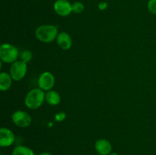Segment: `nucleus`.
<instances>
[{
    "label": "nucleus",
    "instance_id": "f257e3e1",
    "mask_svg": "<svg viewBox=\"0 0 156 155\" xmlns=\"http://www.w3.org/2000/svg\"><path fill=\"white\" fill-rule=\"evenodd\" d=\"M59 32L58 28L52 24H44L39 26L35 30V36L41 42L49 43L56 40Z\"/></svg>",
    "mask_w": 156,
    "mask_h": 155
},
{
    "label": "nucleus",
    "instance_id": "f03ea898",
    "mask_svg": "<svg viewBox=\"0 0 156 155\" xmlns=\"http://www.w3.org/2000/svg\"><path fill=\"white\" fill-rule=\"evenodd\" d=\"M45 101V93L41 88H34L28 91L24 98V104L28 109H37Z\"/></svg>",
    "mask_w": 156,
    "mask_h": 155
},
{
    "label": "nucleus",
    "instance_id": "7ed1b4c3",
    "mask_svg": "<svg viewBox=\"0 0 156 155\" xmlns=\"http://www.w3.org/2000/svg\"><path fill=\"white\" fill-rule=\"evenodd\" d=\"M20 53L15 46L11 43H3L0 46L1 62L12 64L18 60Z\"/></svg>",
    "mask_w": 156,
    "mask_h": 155
},
{
    "label": "nucleus",
    "instance_id": "20e7f679",
    "mask_svg": "<svg viewBox=\"0 0 156 155\" xmlns=\"http://www.w3.org/2000/svg\"><path fill=\"white\" fill-rule=\"evenodd\" d=\"M27 63L21 60H17L16 62L11 64L9 68V74L13 81H18L25 77L27 71Z\"/></svg>",
    "mask_w": 156,
    "mask_h": 155
},
{
    "label": "nucleus",
    "instance_id": "39448f33",
    "mask_svg": "<svg viewBox=\"0 0 156 155\" xmlns=\"http://www.w3.org/2000/svg\"><path fill=\"white\" fill-rule=\"evenodd\" d=\"M12 120L14 124L19 128H27L32 122V117L27 112L17 110L12 115Z\"/></svg>",
    "mask_w": 156,
    "mask_h": 155
},
{
    "label": "nucleus",
    "instance_id": "423d86ee",
    "mask_svg": "<svg viewBox=\"0 0 156 155\" xmlns=\"http://www.w3.org/2000/svg\"><path fill=\"white\" fill-rule=\"evenodd\" d=\"M55 77L51 72L44 71L38 78V86L39 88L47 92L53 89L55 85Z\"/></svg>",
    "mask_w": 156,
    "mask_h": 155
},
{
    "label": "nucleus",
    "instance_id": "0eeeda50",
    "mask_svg": "<svg viewBox=\"0 0 156 155\" xmlns=\"http://www.w3.org/2000/svg\"><path fill=\"white\" fill-rule=\"evenodd\" d=\"M53 9L58 15L67 17L73 12L72 4L68 0H56L53 4Z\"/></svg>",
    "mask_w": 156,
    "mask_h": 155
},
{
    "label": "nucleus",
    "instance_id": "6e6552de",
    "mask_svg": "<svg viewBox=\"0 0 156 155\" xmlns=\"http://www.w3.org/2000/svg\"><path fill=\"white\" fill-rule=\"evenodd\" d=\"M15 141V134L11 129L5 127L0 129V146L2 147H10Z\"/></svg>",
    "mask_w": 156,
    "mask_h": 155
},
{
    "label": "nucleus",
    "instance_id": "1a4fd4ad",
    "mask_svg": "<svg viewBox=\"0 0 156 155\" xmlns=\"http://www.w3.org/2000/svg\"><path fill=\"white\" fill-rule=\"evenodd\" d=\"M94 148L97 153L101 155H109L112 151V145L108 140L101 138L94 144Z\"/></svg>",
    "mask_w": 156,
    "mask_h": 155
},
{
    "label": "nucleus",
    "instance_id": "9d476101",
    "mask_svg": "<svg viewBox=\"0 0 156 155\" xmlns=\"http://www.w3.org/2000/svg\"><path fill=\"white\" fill-rule=\"evenodd\" d=\"M56 40L59 48L63 50H69L73 45V40L71 36L66 32L59 33Z\"/></svg>",
    "mask_w": 156,
    "mask_h": 155
},
{
    "label": "nucleus",
    "instance_id": "9b49d317",
    "mask_svg": "<svg viewBox=\"0 0 156 155\" xmlns=\"http://www.w3.org/2000/svg\"><path fill=\"white\" fill-rule=\"evenodd\" d=\"M45 101L50 106H57L61 102V96L57 91L50 90L45 94Z\"/></svg>",
    "mask_w": 156,
    "mask_h": 155
},
{
    "label": "nucleus",
    "instance_id": "f8f14e48",
    "mask_svg": "<svg viewBox=\"0 0 156 155\" xmlns=\"http://www.w3.org/2000/svg\"><path fill=\"white\" fill-rule=\"evenodd\" d=\"M12 78L11 77L10 74L7 72L0 73V90L1 91H7L10 89L12 85Z\"/></svg>",
    "mask_w": 156,
    "mask_h": 155
},
{
    "label": "nucleus",
    "instance_id": "ddd939ff",
    "mask_svg": "<svg viewBox=\"0 0 156 155\" xmlns=\"http://www.w3.org/2000/svg\"><path fill=\"white\" fill-rule=\"evenodd\" d=\"M12 155H35V153L32 149L27 146L18 145L13 149Z\"/></svg>",
    "mask_w": 156,
    "mask_h": 155
},
{
    "label": "nucleus",
    "instance_id": "4468645a",
    "mask_svg": "<svg viewBox=\"0 0 156 155\" xmlns=\"http://www.w3.org/2000/svg\"><path fill=\"white\" fill-rule=\"evenodd\" d=\"M32 53L30 50H23L20 53V60L23 61V62H26V63H28L30 60L32 59Z\"/></svg>",
    "mask_w": 156,
    "mask_h": 155
},
{
    "label": "nucleus",
    "instance_id": "2eb2a0df",
    "mask_svg": "<svg viewBox=\"0 0 156 155\" xmlns=\"http://www.w3.org/2000/svg\"><path fill=\"white\" fill-rule=\"evenodd\" d=\"M72 8H73V12L76 14H80L85 9V5L81 2H75L72 4Z\"/></svg>",
    "mask_w": 156,
    "mask_h": 155
},
{
    "label": "nucleus",
    "instance_id": "dca6fc26",
    "mask_svg": "<svg viewBox=\"0 0 156 155\" xmlns=\"http://www.w3.org/2000/svg\"><path fill=\"white\" fill-rule=\"evenodd\" d=\"M148 9L153 15H156V0H149L147 4Z\"/></svg>",
    "mask_w": 156,
    "mask_h": 155
},
{
    "label": "nucleus",
    "instance_id": "f3484780",
    "mask_svg": "<svg viewBox=\"0 0 156 155\" xmlns=\"http://www.w3.org/2000/svg\"><path fill=\"white\" fill-rule=\"evenodd\" d=\"M66 118V114L64 112H59L55 115V120L59 122L64 121Z\"/></svg>",
    "mask_w": 156,
    "mask_h": 155
},
{
    "label": "nucleus",
    "instance_id": "a211bd4d",
    "mask_svg": "<svg viewBox=\"0 0 156 155\" xmlns=\"http://www.w3.org/2000/svg\"><path fill=\"white\" fill-rule=\"evenodd\" d=\"M108 6V4L106 2H101L98 3V9H100L101 11H105L106 10Z\"/></svg>",
    "mask_w": 156,
    "mask_h": 155
},
{
    "label": "nucleus",
    "instance_id": "6ab92c4d",
    "mask_svg": "<svg viewBox=\"0 0 156 155\" xmlns=\"http://www.w3.org/2000/svg\"><path fill=\"white\" fill-rule=\"evenodd\" d=\"M38 155H52L50 153H48V152H43V153H41Z\"/></svg>",
    "mask_w": 156,
    "mask_h": 155
},
{
    "label": "nucleus",
    "instance_id": "aec40b11",
    "mask_svg": "<svg viewBox=\"0 0 156 155\" xmlns=\"http://www.w3.org/2000/svg\"><path fill=\"white\" fill-rule=\"evenodd\" d=\"M109 155H118V153H115V152H111Z\"/></svg>",
    "mask_w": 156,
    "mask_h": 155
},
{
    "label": "nucleus",
    "instance_id": "412c9836",
    "mask_svg": "<svg viewBox=\"0 0 156 155\" xmlns=\"http://www.w3.org/2000/svg\"><path fill=\"white\" fill-rule=\"evenodd\" d=\"M98 155H101V154H98Z\"/></svg>",
    "mask_w": 156,
    "mask_h": 155
}]
</instances>
